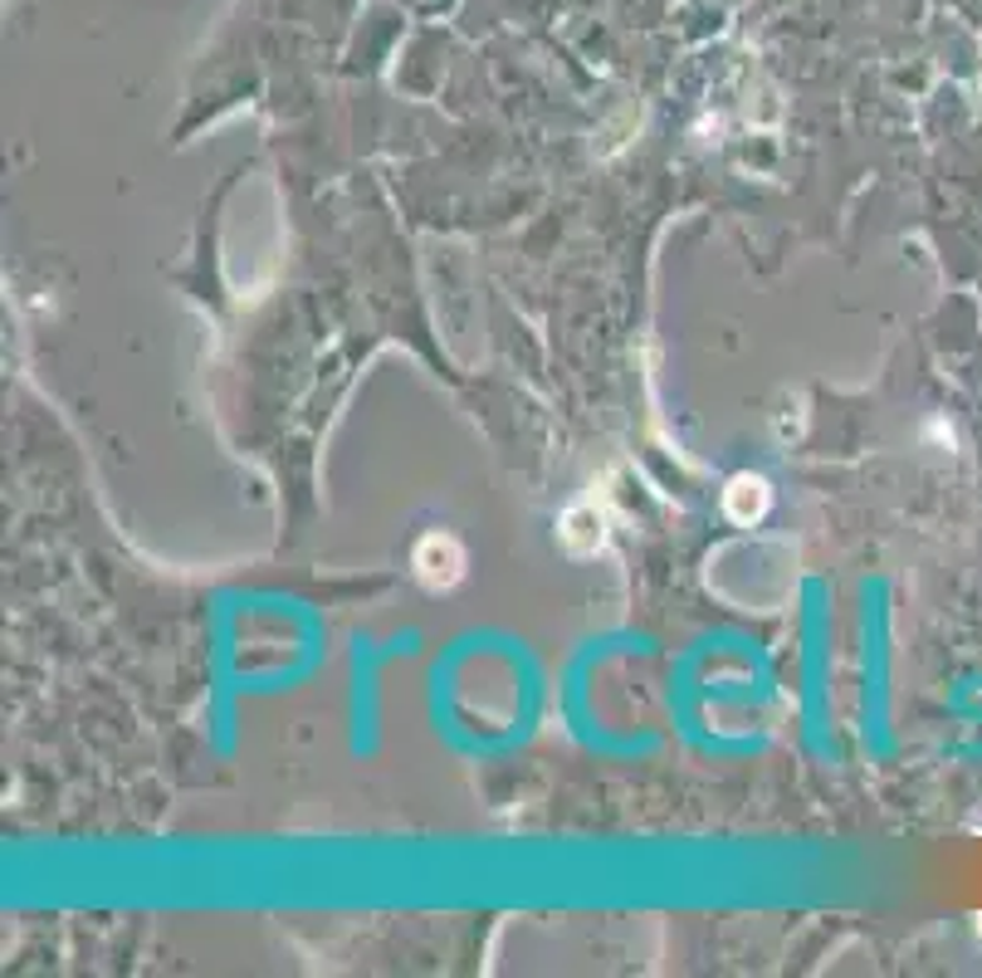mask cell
<instances>
[{
	"mask_svg": "<svg viewBox=\"0 0 982 978\" xmlns=\"http://www.w3.org/2000/svg\"><path fill=\"white\" fill-rule=\"evenodd\" d=\"M416 577L431 593H445V587H455L459 577H465V553H459V544L449 534H425L421 548H416Z\"/></svg>",
	"mask_w": 982,
	"mask_h": 978,
	"instance_id": "cell-1",
	"label": "cell"
}]
</instances>
